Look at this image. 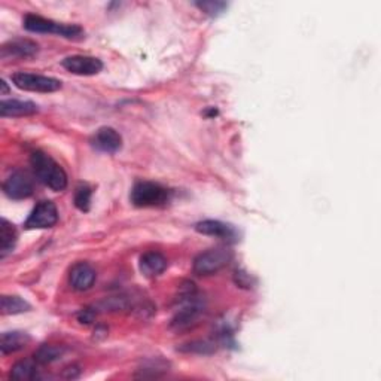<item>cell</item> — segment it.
Segmentation results:
<instances>
[{"label": "cell", "instance_id": "25", "mask_svg": "<svg viewBox=\"0 0 381 381\" xmlns=\"http://www.w3.org/2000/svg\"><path fill=\"white\" fill-rule=\"evenodd\" d=\"M78 319H79V322L81 323H91L92 322V319H94V312H91L90 310V308H85V310H82L81 313H79V316H78Z\"/></svg>", "mask_w": 381, "mask_h": 381}, {"label": "cell", "instance_id": "24", "mask_svg": "<svg viewBox=\"0 0 381 381\" xmlns=\"http://www.w3.org/2000/svg\"><path fill=\"white\" fill-rule=\"evenodd\" d=\"M182 350H183V352H188V353L210 355V353L214 352L216 347L210 341H192V343L187 344L185 347H182Z\"/></svg>", "mask_w": 381, "mask_h": 381}, {"label": "cell", "instance_id": "4", "mask_svg": "<svg viewBox=\"0 0 381 381\" xmlns=\"http://www.w3.org/2000/svg\"><path fill=\"white\" fill-rule=\"evenodd\" d=\"M130 200L136 208H158L167 203L169 189L160 183L140 180L133 187Z\"/></svg>", "mask_w": 381, "mask_h": 381}, {"label": "cell", "instance_id": "8", "mask_svg": "<svg viewBox=\"0 0 381 381\" xmlns=\"http://www.w3.org/2000/svg\"><path fill=\"white\" fill-rule=\"evenodd\" d=\"M3 192L11 200H26L35 192V182L23 170L12 171L3 182Z\"/></svg>", "mask_w": 381, "mask_h": 381}, {"label": "cell", "instance_id": "1", "mask_svg": "<svg viewBox=\"0 0 381 381\" xmlns=\"http://www.w3.org/2000/svg\"><path fill=\"white\" fill-rule=\"evenodd\" d=\"M30 164H32L35 176L39 182H42L45 187L56 192L66 189L67 174L63 170V167H61L54 158H51L48 153L42 151L33 152L32 157H30Z\"/></svg>", "mask_w": 381, "mask_h": 381}, {"label": "cell", "instance_id": "18", "mask_svg": "<svg viewBox=\"0 0 381 381\" xmlns=\"http://www.w3.org/2000/svg\"><path fill=\"white\" fill-rule=\"evenodd\" d=\"M37 362L36 359H24L17 362L12 368L9 377L12 380H36L37 375Z\"/></svg>", "mask_w": 381, "mask_h": 381}, {"label": "cell", "instance_id": "13", "mask_svg": "<svg viewBox=\"0 0 381 381\" xmlns=\"http://www.w3.org/2000/svg\"><path fill=\"white\" fill-rule=\"evenodd\" d=\"M39 53V45L30 39H14L2 46V58H32Z\"/></svg>", "mask_w": 381, "mask_h": 381}, {"label": "cell", "instance_id": "10", "mask_svg": "<svg viewBox=\"0 0 381 381\" xmlns=\"http://www.w3.org/2000/svg\"><path fill=\"white\" fill-rule=\"evenodd\" d=\"M195 231L203 235L216 237V239H222L226 242L237 240V230L232 225L225 223L222 221H214V219L201 221L195 225Z\"/></svg>", "mask_w": 381, "mask_h": 381}, {"label": "cell", "instance_id": "17", "mask_svg": "<svg viewBox=\"0 0 381 381\" xmlns=\"http://www.w3.org/2000/svg\"><path fill=\"white\" fill-rule=\"evenodd\" d=\"M17 230L11 222L5 218L0 221V258H6L14 251L17 244Z\"/></svg>", "mask_w": 381, "mask_h": 381}, {"label": "cell", "instance_id": "23", "mask_svg": "<svg viewBox=\"0 0 381 381\" xmlns=\"http://www.w3.org/2000/svg\"><path fill=\"white\" fill-rule=\"evenodd\" d=\"M195 6H197L200 11H203L204 14H208L209 17H218L221 15L226 8H228V5H226L225 2H213V0H205V2H197L195 3Z\"/></svg>", "mask_w": 381, "mask_h": 381}, {"label": "cell", "instance_id": "14", "mask_svg": "<svg viewBox=\"0 0 381 381\" xmlns=\"http://www.w3.org/2000/svg\"><path fill=\"white\" fill-rule=\"evenodd\" d=\"M39 112V106L33 101L24 100H3L0 103V115L2 118H19L30 117Z\"/></svg>", "mask_w": 381, "mask_h": 381}, {"label": "cell", "instance_id": "2", "mask_svg": "<svg viewBox=\"0 0 381 381\" xmlns=\"http://www.w3.org/2000/svg\"><path fill=\"white\" fill-rule=\"evenodd\" d=\"M179 303V310L171 319V328L176 329V331L191 328L198 321L205 308L204 301L197 295V292H195V287L192 283L191 287H188V289L182 294Z\"/></svg>", "mask_w": 381, "mask_h": 381}, {"label": "cell", "instance_id": "22", "mask_svg": "<svg viewBox=\"0 0 381 381\" xmlns=\"http://www.w3.org/2000/svg\"><path fill=\"white\" fill-rule=\"evenodd\" d=\"M91 195L92 191L87 185H82L76 189L75 194V205L81 210V212H88L91 208Z\"/></svg>", "mask_w": 381, "mask_h": 381}, {"label": "cell", "instance_id": "6", "mask_svg": "<svg viewBox=\"0 0 381 381\" xmlns=\"http://www.w3.org/2000/svg\"><path fill=\"white\" fill-rule=\"evenodd\" d=\"M14 85L19 90L30 91V92H56L61 88V81L44 76V75H36V74H27V71H18L12 76Z\"/></svg>", "mask_w": 381, "mask_h": 381}, {"label": "cell", "instance_id": "20", "mask_svg": "<svg viewBox=\"0 0 381 381\" xmlns=\"http://www.w3.org/2000/svg\"><path fill=\"white\" fill-rule=\"evenodd\" d=\"M65 352L66 350L63 346L44 344L36 350L35 359L39 365H48V364H53V362H56V360H58L61 356L65 355Z\"/></svg>", "mask_w": 381, "mask_h": 381}, {"label": "cell", "instance_id": "15", "mask_svg": "<svg viewBox=\"0 0 381 381\" xmlns=\"http://www.w3.org/2000/svg\"><path fill=\"white\" fill-rule=\"evenodd\" d=\"M139 266L140 273L151 279V277H157L164 273V270L167 269V260L160 252H146L142 255Z\"/></svg>", "mask_w": 381, "mask_h": 381}, {"label": "cell", "instance_id": "26", "mask_svg": "<svg viewBox=\"0 0 381 381\" xmlns=\"http://www.w3.org/2000/svg\"><path fill=\"white\" fill-rule=\"evenodd\" d=\"M0 85H2V92H3V94H5V92H8V87H6V82L5 81H2V84H0Z\"/></svg>", "mask_w": 381, "mask_h": 381}, {"label": "cell", "instance_id": "16", "mask_svg": "<svg viewBox=\"0 0 381 381\" xmlns=\"http://www.w3.org/2000/svg\"><path fill=\"white\" fill-rule=\"evenodd\" d=\"M30 343V335L23 331H12V332H3L2 338H0V352L3 356L17 353L19 350H23Z\"/></svg>", "mask_w": 381, "mask_h": 381}, {"label": "cell", "instance_id": "9", "mask_svg": "<svg viewBox=\"0 0 381 381\" xmlns=\"http://www.w3.org/2000/svg\"><path fill=\"white\" fill-rule=\"evenodd\" d=\"M61 66L78 76H94L103 69L101 60L90 56H70L61 61Z\"/></svg>", "mask_w": 381, "mask_h": 381}, {"label": "cell", "instance_id": "21", "mask_svg": "<svg viewBox=\"0 0 381 381\" xmlns=\"http://www.w3.org/2000/svg\"><path fill=\"white\" fill-rule=\"evenodd\" d=\"M167 364L166 362H162V360H149V362H146L145 365H143L140 369H139V374L137 377L140 378H146V377H160L161 374L164 373H167Z\"/></svg>", "mask_w": 381, "mask_h": 381}, {"label": "cell", "instance_id": "3", "mask_svg": "<svg viewBox=\"0 0 381 381\" xmlns=\"http://www.w3.org/2000/svg\"><path fill=\"white\" fill-rule=\"evenodd\" d=\"M23 26L26 30L32 33H44V35H58L67 39H74L82 35V28L76 24H65L57 23L54 19L44 18L35 14H27L24 17Z\"/></svg>", "mask_w": 381, "mask_h": 381}, {"label": "cell", "instance_id": "19", "mask_svg": "<svg viewBox=\"0 0 381 381\" xmlns=\"http://www.w3.org/2000/svg\"><path fill=\"white\" fill-rule=\"evenodd\" d=\"M0 310L2 314H22L28 310H32V305H30L26 300L19 296H9L3 295L2 300H0Z\"/></svg>", "mask_w": 381, "mask_h": 381}, {"label": "cell", "instance_id": "12", "mask_svg": "<svg viewBox=\"0 0 381 381\" xmlns=\"http://www.w3.org/2000/svg\"><path fill=\"white\" fill-rule=\"evenodd\" d=\"M96 270L87 262H78L70 270V286L75 291L84 292L91 289V286L96 282Z\"/></svg>", "mask_w": 381, "mask_h": 381}, {"label": "cell", "instance_id": "11", "mask_svg": "<svg viewBox=\"0 0 381 381\" xmlns=\"http://www.w3.org/2000/svg\"><path fill=\"white\" fill-rule=\"evenodd\" d=\"M92 146L105 153H115L122 146V137L119 133L112 127H101L91 140Z\"/></svg>", "mask_w": 381, "mask_h": 381}, {"label": "cell", "instance_id": "7", "mask_svg": "<svg viewBox=\"0 0 381 381\" xmlns=\"http://www.w3.org/2000/svg\"><path fill=\"white\" fill-rule=\"evenodd\" d=\"M57 222H58L57 205L53 201L44 200V201H39L35 205V209L28 214L24 226L26 230H46V228H53Z\"/></svg>", "mask_w": 381, "mask_h": 381}, {"label": "cell", "instance_id": "5", "mask_svg": "<svg viewBox=\"0 0 381 381\" xmlns=\"http://www.w3.org/2000/svg\"><path fill=\"white\" fill-rule=\"evenodd\" d=\"M231 258L232 253L230 249H226V247H214V249L201 252L194 260L192 270L198 276H212L228 265Z\"/></svg>", "mask_w": 381, "mask_h": 381}]
</instances>
